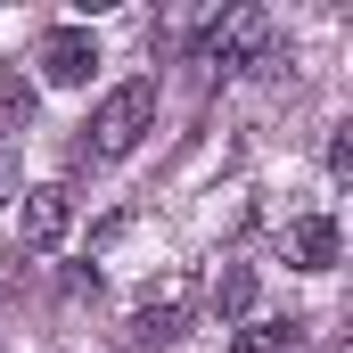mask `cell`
<instances>
[{"label":"cell","instance_id":"1","mask_svg":"<svg viewBox=\"0 0 353 353\" xmlns=\"http://www.w3.org/2000/svg\"><path fill=\"white\" fill-rule=\"evenodd\" d=\"M148 132H157V83H148V74H132V83H115L99 107H90L83 157H90V165H115V157H132Z\"/></svg>","mask_w":353,"mask_h":353},{"label":"cell","instance_id":"2","mask_svg":"<svg viewBox=\"0 0 353 353\" xmlns=\"http://www.w3.org/2000/svg\"><path fill=\"white\" fill-rule=\"evenodd\" d=\"M197 58L205 66H222V74H247V66H263L271 58V17L255 0H239V8H222L214 25H205V41H197Z\"/></svg>","mask_w":353,"mask_h":353},{"label":"cell","instance_id":"3","mask_svg":"<svg viewBox=\"0 0 353 353\" xmlns=\"http://www.w3.org/2000/svg\"><path fill=\"white\" fill-rule=\"evenodd\" d=\"M66 230H74V197H66L58 181H41V189H25V197H17V239H25L33 255L66 247Z\"/></svg>","mask_w":353,"mask_h":353},{"label":"cell","instance_id":"4","mask_svg":"<svg viewBox=\"0 0 353 353\" xmlns=\"http://www.w3.org/2000/svg\"><path fill=\"white\" fill-rule=\"evenodd\" d=\"M33 66H41V83L83 90L90 66H99V41H90L83 25H50V33H41V50H33Z\"/></svg>","mask_w":353,"mask_h":353},{"label":"cell","instance_id":"5","mask_svg":"<svg viewBox=\"0 0 353 353\" xmlns=\"http://www.w3.org/2000/svg\"><path fill=\"white\" fill-rule=\"evenodd\" d=\"M181 304H189V288H181V279H165V296H148V304H140V312H132V345H173L181 337Z\"/></svg>","mask_w":353,"mask_h":353},{"label":"cell","instance_id":"6","mask_svg":"<svg viewBox=\"0 0 353 353\" xmlns=\"http://www.w3.org/2000/svg\"><path fill=\"white\" fill-rule=\"evenodd\" d=\"M288 263L296 271H337V222H329V214L288 222Z\"/></svg>","mask_w":353,"mask_h":353},{"label":"cell","instance_id":"7","mask_svg":"<svg viewBox=\"0 0 353 353\" xmlns=\"http://www.w3.org/2000/svg\"><path fill=\"white\" fill-rule=\"evenodd\" d=\"M304 345V321L296 312H279V321H239V337H230V353H296Z\"/></svg>","mask_w":353,"mask_h":353},{"label":"cell","instance_id":"8","mask_svg":"<svg viewBox=\"0 0 353 353\" xmlns=\"http://www.w3.org/2000/svg\"><path fill=\"white\" fill-rule=\"evenodd\" d=\"M205 304H214L222 321H247V312H255V271H247V263H222L214 288H205Z\"/></svg>","mask_w":353,"mask_h":353},{"label":"cell","instance_id":"9","mask_svg":"<svg viewBox=\"0 0 353 353\" xmlns=\"http://www.w3.org/2000/svg\"><path fill=\"white\" fill-rule=\"evenodd\" d=\"M17 123H33V83L8 66V74H0V132H17Z\"/></svg>","mask_w":353,"mask_h":353},{"label":"cell","instance_id":"10","mask_svg":"<svg viewBox=\"0 0 353 353\" xmlns=\"http://www.w3.org/2000/svg\"><path fill=\"white\" fill-rule=\"evenodd\" d=\"M17 197V165H8V148H0V205Z\"/></svg>","mask_w":353,"mask_h":353}]
</instances>
